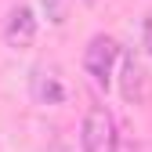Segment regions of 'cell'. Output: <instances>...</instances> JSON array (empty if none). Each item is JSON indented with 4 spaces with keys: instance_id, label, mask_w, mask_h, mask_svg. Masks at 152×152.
I'll return each instance as SVG.
<instances>
[{
    "instance_id": "1",
    "label": "cell",
    "mask_w": 152,
    "mask_h": 152,
    "mask_svg": "<svg viewBox=\"0 0 152 152\" xmlns=\"http://www.w3.org/2000/svg\"><path fill=\"white\" fill-rule=\"evenodd\" d=\"M80 148L83 152H116L120 148V127L105 105H91L83 127H80Z\"/></svg>"
},
{
    "instance_id": "2",
    "label": "cell",
    "mask_w": 152,
    "mask_h": 152,
    "mask_svg": "<svg viewBox=\"0 0 152 152\" xmlns=\"http://www.w3.org/2000/svg\"><path fill=\"white\" fill-rule=\"evenodd\" d=\"M120 54H123V47L112 40V36H105V33L91 36V44L83 47V72H87L98 87H109V83H112V69H116Z\"/></svg>"
},
{
    "instance_id": "3",
    "label": "cell",
    "mask_w": 152,
    "mask_h": 152,
    "mask_svg": "<svg viewBox=\"0 0 152 152\" xmlns=\"http://www.w3.org/2000/svg\"><path fill=\"white\" fill-rule=\"evenodd\" d=\"M4 40H7V47H15V51L33 47V40H36V15H33V7L18 4V7H11V11H7Z\"/></svg>"
},
{
    "instance_id": "4",
    "label": "cell",
    "mask_w": 152,
    "mask_h": 152,
    "mask_svg": "<svg viewBox=\"0 0 152 152\" xmlns=\"http://www.w3.org/2000/svg\"><path fill=\"white\" fill-rule=\"evenodd\" d=\"M29 94H33V102L36 105H58L65 98V87H62V76L54 65H36L29 72Z\"/></svg>"
},
{
    "instance_id": "5",
    "label": "cell",
    "mask_w": 152,
    "mask_h": 152,
    "mask_svg": "<svg viewBox=\"0 0 152 152\" xmlns=\"http://www.w3.org/2000/svg\"><path fill=\"white\" fill-rule=\"evenodd\" d=\"M120 91L127 102H141L145 98V69L138 65L134 54H120Z\"/></svg>"
},
{
    "instance_id": "6",
    "label": "cell",
    "mask_w": 152,
    "mask_h": 152,
    "mask_svg": "<svg viewBox=\"0 0 152 152\" xmlns=\"http://www.w3.org/2000/svg\"><path fill=\"white\" fill-rule=\"evenodd\" d=\"M69 4H72V0H40V7H44V15H47L51 26H62L69 18Z\"/></svg>"
},
{
    "instance_id": "7",
    "label": "cell",
    "mask_w": 152,
    "mask_h": 152,
    "mask_svg": "<svg viewBox=\"0 0 152 152\" xmlns=\"http://www.w3.org/2000/svg\"><path fill=\"white\" fill-rule=\"evenodd\" d=\"M141 33H145V47H148V54H152V15L145 18V29H141Z\"/></svg>"
},
{
    "instance_id": "8",
    "label": "cell",
    "mask_w": 152,
    "mask_h": 152,
    "mask_svg": "<svg viewBox=\"0 0 152 152\" xmlns=\"http://www.w3.org/2000/svg\"><path fill=\"white\" fill-rule=\"evenodd\" d=\"M83 4H98V0H83Z\"/></svg>"
}]
</instances>
